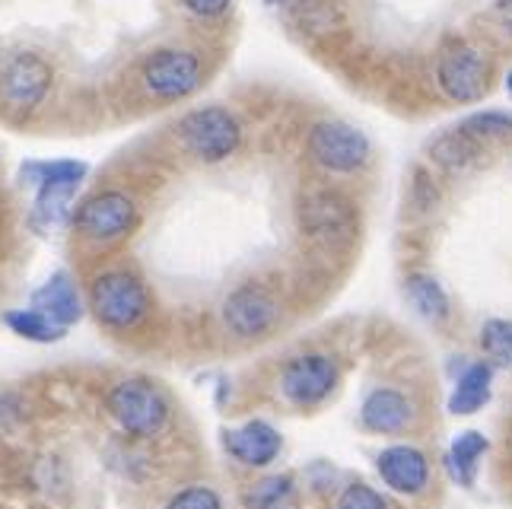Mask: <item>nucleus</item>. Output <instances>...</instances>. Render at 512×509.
<instances>
[{
  "instance_id": "nucleus-3",
  "label": "nucleus",
  "mask_w": 512,
  "mask_h": 509,
  "mask_svg": "<svg viewBox=\"0 0 512 509\" xmlns=\"http://www.w3.org/2000/svg\"><path fill=\"white\" fill-rule=\"evenodd\" d=\"M179 137L194 160L223 163L226 156L236 153L242 128L220 105H207V109H194L179 121Z\"/></svg>"
},
{
  "instance_id": "nucleus-26",
  "label": "nucleus",
  "mask_w": 512,
  "mask_h": 509,
  "mask_svg": "<svg viewBox=\"0 0 512 509\" xmlns=\"http://www.w3.org/2000/svg\"><path fill=\"white\" fill-rule=\"evenodd\" d=\"M334 509H392V506H388V500L379 494V490L366 487V484H350L341 490Z\"/></svg>"
},
{
  "instance_id": "nucleus-14",
  "label": "nucleus",
  "mask_w": 512,
  "mask_h": 509,
  "mask_svg": "<svg viewBox=\"0 0 512 509\" xmlns=\"http://www.w3.org/2000/svg\"><path fill=\"white\" fill-rule=\"evenodd\" d=\"M376 468L382 481L398 490V494H420L430 481V465L427 455L414 446H388L379 452Z\"/></svg>"
},
{
  "instance_id": "nucleus-8",
  "label": "nucleus",
  "mask_w": 512,
  "mask_h": 509,
  "mask_svg": "<svg viewBox=\"0 0 512 509\" xmlns=\"http://www.w3.org/2000/svg\"><path fill=\"white\" fill-rule=\"evenodd\" d=\"M140 80H144L147 93H153L156 99H166V102L185 99L201 86V61L194 58L191 51H179V48L153 51L144 61Z\"/></svg>"
},
{
  "instance_id": "nucleus-28",
  "label": "nucleus",
  "mask_w": 512,
  "mask_h": 509,
  "mask_svg": "<svg viewBox=\"0 0 512 509\" xmlns=\"http://www.w3.org/2000/svg\"><path fill=\"white\" fill-rule=\"evenodd\" d=\"M497 16L503 20V26L512 32V0H497Z\"/></svg>"
},
{
  "instance_id": "nucleus-22",
  "label": "nucleus",
  "mask_w": 512,
  "mask_h": 509,
  "mask_svg": "<svg viewBox=\"0 0 512 509\" xmlns=\"http://www.w3.org/2000/svg\"><path fill=\"white\" fill-rule=\"evenodd\" d=\"M249 509H296V490L290 478H264L252 484V490L245 494Z\"/></svg>"
},
{
  "instance_id": "nucleus-13",
  "label": "nucleus",
  "mask_w": 512,
  "mask_h": 509,
  "mask_svg": "<svg viewBox=\"0 0 512 509\" xmlns=\"http://www.w3.org/2000/svg\"><path fill=\"white\" fill-rule=\"evenodd\" d=\"M223 446L236 462L249 465V468H264L280 455L284 440H280V433L268 424V420H249V424L229 430L223 436Z\"/></svg>"
},
{
  "instance_id": "nucleus-23",
  "label": "nucleus",
  "mask_w": 512,
  "mask_h": 509,
  "mask_svg": "<svg viewBox=\"0 0 512 509\" xmlns=\"http://www.w3.org/2000/svg\"><path fill=\"white\" fill-rule=\"evenodd\" d=\"M481 350L493 366H512V322L490 319L481 328Z\"/></svg>"
},
{
  "instance_id": "nucleus-15",
  "label": "nucleus",
  "mask_w": 512,
  "mask_h": 509,
  "mask_svg": "<svg viewBox=\"0 0 512 509\" xmlns=\"http://www.w3.org/2000/svg\"><path fill=\"white\" fill-rule=\"evenodd\" d=\"M32 309L42 312L48 322H55L64 331L83 319V300L77 293V284L64 271L51 274L45 284L32 293Z\"/></svg>"
},
{
  "instance_id": "nucleus-25",
  "label": "nucleus",
  "mask_w": 512,
  "mask_h": 509,
  "mask_svg": "<svg viewBox=\"0 0 512 509\" xmlns=\"http://www.w3.org/2000/svg\"><path fill=\"white\" fill-rule=\"evenodd\" d=\"M166 509H223L220 494L207 484H191L179 494H172V500L166 503Z\"/></svg>"
},
{
  "instance_id": "nucleus-29",
  "label": "nucleus",
  "mask_w": 512,
  "mask_h": 509,
  "mask_svg": "<svg viewBox=\"0 0 512 509\" xmlns=\"http://www.w3.org/2000/svg\"><path fill=\"white\" fill-rule=\"evenodd\" d=\"M506 90H509V93H512V74H509V77H506Z\"/></svg>"
},
{
  "instance_id": "nucleus-18",
  "label": "nucleus",
  "mask_w": 512,
  "mask_h": 509,
  "mask_svg": "<svg viewBox=\"0 0 512 509\" xmlns=\"http://www.w3.org/2000/svg\"><path fill=\"white\" fill-rule=\"evenodd\" d=\"M430 156H433V163H436V166H443V169H449V172H458V169L471 166V163L481 156V140H478V137H471V134L462 131V128H455V131H446L443 137H436V140H433Z\"/></svg>"
},
{
  "instance_id": "nucleus-11",
  "label": "nucleus",
  "mask_w": 512,
  "mask_h": 509,
  "mask_svg": "<svg viewBox=\"0 0 512 509\" xmlns=\"http://www.w3.org/2000/svg\"><path fill=\"white\" fill-rule=\"evenodd\" d=\"M338 385V366L325 354H299L280 373V389L296 408H315Z\"/></svg>"
},
{
  "instance_id": "nucleus-16",
  "label": "nucleus",
  "mask_w": 512,
  "mask_h": 509,
  "mask_svg": "<svg viewBox=\"0 0 512 509\" xmlns=\"http://www.w3.org/2000/svg\"><path fill=\"white\" fill-rule=\"evenodd\" d=\"M411 401L395 389H376L363 401V424L376 433H398L411 420Z\"/></svg>"
},
{
  "instance_id": "nucleus-4",
  "label": "nucleus",
  "mask_w": 512,
  "mask_h": 509,
  "mask_svg": "<svg viewBox=\"0 0 512 509\" xmlns=\"http://www.w3.org/2000/svg\"><path fill=\"white\" fill-rule=\"evenodd\" d=\"M23 175L39 188V195H35V220L45 226H58L70 214V204H74V195L86 175V163L77 160L29 163Z\"/></svg>"
},
{
  "instance_id": "nucleus-9",
  "label": "nucleus",
  "mask_w": 512,
  "mask_h": 509,
  "mask_svg": "<svg viewBox=\"0 0 512 509\" xmlns=\"http://www.w3.org/2000/svg\"><path fill=\"white\" fill-rule=\"evenodd\" d=\"M309 156L328 172H357L369 160V140L344 121H319L309 131Z\"/></svg>"
},
{
  "instance_id": "nucleus-7",
  "label": "nucleus",
  "mask_w": 512,
  "mask_h": 509,
  "mask_svg": "<svg viewBox=\"0 0 512 509\" xmlns=\"http://www.w3.org/2000/svg\"><path fill=\"white\" fill-rule=\"evenodd\" d=\"M48 90L51 67L32 51H20L0 67V109L10 115H29L32 109H39Z\"/></svg>"
},
{
  "instance_id": "nucleus-1",
  "label": "nucleus",
  "mask_w": 512,
  "mask_h": 509,
  "mask_svg": "<svg viewBox=\"0 0 512 509\" xmlns=\"http://www.w3.org/2000/svg\"><path fill=\"white\" fill-rule=\"evenodd\" d=\"M90 309L102 328L134 331L147 322L153 300H150V290L140 274H134L128 268H109L93 277Z\"/></svg>"
},
{
  "instance_id": "nucleus-10",
  "label": "nucleus",
  "mask_w": 512,
  "mask_h": 509,
  "mask_svg": "<svg viewBox=\"0 0 512 509\" xmlns=\"http://www.w3.org/2000/svg\"><path fill=\"white\" fill-rule=\"evenodd\" d=\"M280 319V303L261 284H242L226 296L223 322L236 338H264Z\"/></svg>"
},
{
  "instance_id": "nucleus-21",
  "label": "nucleus",
  "mask_w": 512,
  "mask_h": 509,
  "mask_svg": "<svg viewBox=\"0 0 512 509\" xmlns=\"http://www.w3.org/2000/svg\"><path fill=\"white\" fill-rule=\"evenodd\" d=\"M4 325L13 331V335H20L32 344H51V341H61L64 338V328H58L55 322H48L42 312H35L32 306L29 309H13L4 315Z\"/></svg>"
},
{
  "instance_id": "nucleus-27",
  "label": "nucleus",
  "mask_w": 512,
  "mask_h": 509,
  "mask_svg": "<svg viewBox=\"0 0 512 509\" xmlns=\"http://www.w3.org/2000/svg\"><path fill=\"white\" fill-rule=\"evenodd\" d=\"M185 4H188V10L201 13V16H220L229 10L233 0H185Z\"/></svg>"
},
{
  "instance_id": "nucleus-30",
  "label": "nucleus",
  "mask_w": 512,
  "mask_h": 509,
  "mask_svg": "<svg viewBox=\"0 0 512 509\" xmlns=\"http://www.w3.org/2000/svg\"><path fill=\"white\" fill-rule=\"evenodd\" d=\"M268 4H277V0H268Z\"/></svg>"
},
{
  "instance_id": "nucleus-2",
  "label": "nucleus",
  "mask_w": 512,
  "mask_h": 509,
  "mask_svg": "<svg viewBox=\"0 0 512 509\" xmlns=\"http://www.w3.org/2000/svg\"><path fill=\"white\" fill-rule=\"evenodd\" d=\"M105 408H109L112 420L137 440H153L160 436L172 417V405L166 392L153 379L144 376H128L118 379L109 395H105Z\"/></svg>"
},
{
  "instance_id": "nucleus-17",
  "label": "nucleus",
  "mask_w": 512,
  "mask_h": 509,
  "mask_svg": "<svg viewBox=\"0 0 512 509\" xmlns=\"http://www.w3.org/2000/svg\"><path fill=\"white\" fill-rule=\"evenodd\" d=\"M490 379H493V366L490 363H471L462 373V379L455 382L452 398H449V411L452 414H474L481 411L490 401Z\"/></svg>"
},
{
  "instance_id": "nucleus-6",
  "label": "nucleus",
  "mask_w": 512,
  "mask_h": 509,
  "mask_svg": "<svg viewBox=\"0 0 512 509\" xmlns=\"http://www.w3.org/2000/svg\"><path fill=\"white\" fill-rule=\"evenodd\" d=\"M74 226L93 245L121 242L137 226V204L125 191H99L77 207Z\"/></svg>"
},
{
  "instance_id": "nucleus-12",
  "label": "nucleus",
  "mask_w": 512,
  "mask_h": 509,
  "mask_svg": "<svg viewBox=\"0 0 512 509\" xmlns=\"http://www.w3.org/2000/svg\"><path fill=\"white\" fill-rule=\"evenodd\" d=\"M436 77L439 86L446 90L449 99L455 102H474L487 93V83H490V67L481 58V51H474L471 45H452L443 51L436 67Z\"/></svg>"
},
{
  "instance_id": "nucleus-5",
  "label": "nucleus",
  "mask_w": 512,
  "mask_h": 509,
  "mask_svg": "<svg viewBox=\"0 0 512 509\" xmlns=\"http://www.w3.org/2000/svg\"><path fill=\"white\" fill-rule=\"evenodd\" d=\"M299 223L322 249H347L357 239V210L338 191H312L299 207Z\"/></svg>"
},
{
  "instance_id": "nucleus-19",
  "label": "nucleus",
  "mask_w": 512,
  "mask_h": 509,
  "mask_svg": "<svg viewBox=\"0 0 512 509\" xmlns=\"http://www.w3.org/2000/svg\"><path fill=\"white\" fill-rule=\"evenodd\" d=\"M487 449H490L487 436L478 430H465V433L455 436V443L449 449V471L462 487L474 484V475H478V459Z\"/></svg>"
},
{
  "instance_id": "nucleus-24",
  "label": "nucleus",
  "mask_w": 512,
  "mask_h": 509,
  "mask_svg": "<svg viewBox=\"0 0 512 509\" xmlns=\"http://www.w3.org/2000/svg\"><path fill=\"white\" fill-rule=\"evenodd\" d=\"M462 131H468L471 137H503L512 131V115L506 112H478V115H471L462 121Z\"/></svg>"
},
{
  "instance_id": "nucleus-20",
  "label": "nucleus",
  "mask_w": 512,
  "mask_h": 509,
  "mask_svg": "<svg viewBox=\"0 0 512 509\" xmlns=\"http://www.w3.org/2000/svg\"><path fill=\"white\" fill-rule=\"evenodd\" d=\"M408 296L414 309L430 322H446L449 319V296L439 287V280L430 274H411L408 277Z\"/></svg>"
}]
</instances>
